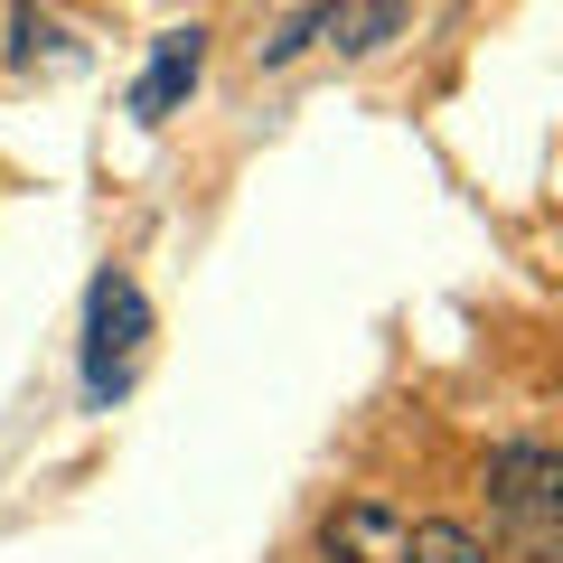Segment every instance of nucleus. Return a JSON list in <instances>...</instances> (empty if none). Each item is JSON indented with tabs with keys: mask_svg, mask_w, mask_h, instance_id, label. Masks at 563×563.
Here are the masks:
<instances>
[{
	"mask_svg": "<svg viewBox=\"0 0 563 563\" xmlns=\"http://www.w3.org/2000/svg\"><path fill=\"white\" fill-rule=\"evenodd\" d=\"M479 488H488V517L507 526L517 563H554L563 554V451L517 432L479 461Z\"/></svg>",
	"mask_w": 563,
	"mask_h": 563,
	"instance_id": "f257e3e1",
	"label": "nucleus"
},
{
	"mask_svg": "<svg viewBox=\"0 0 563 563\" xmlns=\"http://www.w3.org/2000/svg\"><path fill=\"white\" fill-rule=\"evenodd\" d=\"M141 329H151V301H141L132 273H103L95 301H85V395L113 404L132 385V357H141Z\"/></svg>",
	"mask_w": 563,
	"mask_h": 563,
	"instance_id": "f03ea898",
	"label": "nucleus"
},
{
	"mask_svg": "<svg viewBox=\"0 0 563 563\" xmlns=\"http://www.w3.org/2000/svg\"><path fill=\"white\" fill-rule=\"evenodd\" d=\"M404 507L376 498V488H357V498H339L320 517V563H404Z\"/></svg>",
	"mask_w": 563,
	"mask_h": 563,
	"instance_id": "7ed1b4c3",
	"label": "nucleus"
},
{
	"mask_svg": "<svg viewBox=\"0 0 563 563\" xmlns=\"http://www.w3.org/2000/svg\"><path fill=\"white\" fill-rule=\"evenodd\" d=\"M198 76H207V29H169V38L151 47V76L132 85V113L141 122H169L188 95H198Z\"/></svg>",
	"mask_w": 563,
	"mask_h": 563,
	"instance_id": "20e7f679",
	"label": "nucleus"
},
{
	"mask_svg": "<svg viewBox=\"0 0 563 563\" xmlns=\"http://www.w3.org/2000/svg\"><path fill=\"white\" fill-rule=\"evenodd\" d=\"M404 563H498L461 517H413L404 526Z\"/></svg>",
	"mask_w": 563,
	"mask_h": 563,
	"instance_id": "39448f33",
	"label": "nucleus"
},
{
	"mask_svg": "<svg viewBox=\"0 0 563 563\" xmlns=\"http://www.w3.org/2000/svg\"><path fill=\"white\" fill-rule=\"evenodd\" d=\"M404 20H413V0H357V10L339 0V57H376Z\"/></svg>",
	"mask_w": 563,
	"mask_h": 563,
	"instance_id": "423d86ee",
	"label": "nucleus"
},
{
	"mask_svg": "<svg viewBox=\"0 0 563 563\" xmlns=\"http://www.w3.org/2000/svg\"><path fill=\"white\" fill-rule=\"evenodd\" d=\"M339 29V0H310V10H291V20L263 38V66H291V57H310V47Z\"/></svg>",
	"mask_w": 563,
	"mask_h": 563,
	"instance_id": "0eeeda50",
	"label": "nucleus"
}]
</instances>
